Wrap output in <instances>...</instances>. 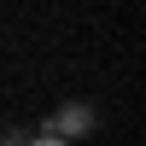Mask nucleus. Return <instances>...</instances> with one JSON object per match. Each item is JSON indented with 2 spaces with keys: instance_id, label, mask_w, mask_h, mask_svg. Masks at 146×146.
Masks as SVG:
<instances>
[{
  "instance_id": "obj_1",
  "label": "nucleus",
  "mask_w": 146,
  "mask_h": 146,
  "mask_svg": "<svg viewBox=\"0 0 146 146\" xmlns=\"http://www.w3.org/2000/svg\"><path fill=\"white\" fill-rule=\"evenodd\" d=\"M88 129H94V105H88V100H64L53 117H47V129H41V135H58V140L70 146V140H82V135H88Z\"/></svg>"
},
{
  "instance_id": "obj_2",
  "label": "nucleus",
  "mask_w": 146,
  "mask_h": 146,
  "mask_svg": "<svg viewBox=\"0 0 146 146\" xmlns=\"http://www.w3.org/2000/svg\"><path fill=\"white\" fill-rule=\"evenodd\" d=\"M29 146H64L58 135H29Z\"/></svg>"
}]
</instances>
